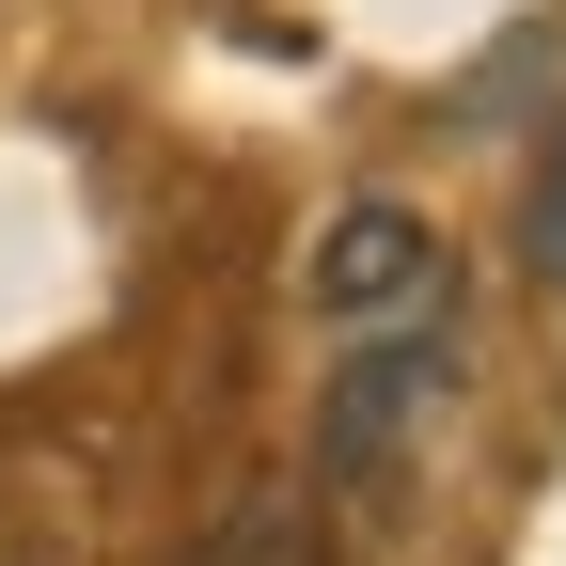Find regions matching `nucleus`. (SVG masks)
<instances>
[{"instance_id": "39448f33", "label": "nucleus", "mask_w": 566, "mask_h": 566, "mask_svg": "<svg viewBox=\"0 0 566 566\" xmlns=\"http://www.w3.org/2000/svg\"><path fill=\"white\" fill-rule=\"evenodd\" d=\"M0 566H32V551H17V535H0Z\"/></svg>"}, {"instance_id": "f03ea898", "label": "nucleus", "mask_w": 566, "mask_h": 566, "mask_svg": "<svg viewBox=\"0 0 566 566\" xmlns=\"http://www.w3.org/2000/svg\"><path fill=\"white\" fill-rule=\"evenodd\" d=\"M441 300V237H424V205H331L315 237V315L331 331H394Z\"/></svg>"}, {"instance_id": "7ed1b4c3", "label": "nucleus", "mask_w": 566, "mask_h": 566, "mask_svg": "<svg viewBox=\"0 0 566 566\" xmlns=\"http://www.w3.org/2000/svg\"><path fill=\"white\" fill-rule=\"evenodd\" d=\"M189 566H331V535H315V488H252V504H221V535H205Z\"/></svg>"}, {"instance_id": "20e7f679", "label": "nucleus", "mask_w": 566, "mask_h": 566, "mask_svg": "<svg viewBox=\"0 0 566 566\" xmlns=\"http://www.w3.org/2000/svg\"><path fill=\"white\" fill-rule=\"evenodd\" d=\"M520 268L566 300V126H551V158H535V189H520Z\"/></svg>"}, {"instance_id": "f257e3e1", "label": "nucleus", "mask_w": 566, "mask_h": 566, "mask_svg": "<svg viewBox=\"0 0 566 566\" xmlns=\"http://www.w3.org/2000/svg\"><path fill=\"white\" fill-rule=\"evenodd\" d=\"M441 378H457V283H441V300H424V315L363 331V363L331 378V424H315V472H331V488H378V441H394V424H409L424 394H441Z\"/></svg>"}]
</instances>
